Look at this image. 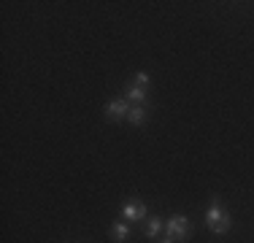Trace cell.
Returning <instances> with one entry per match:
<instances>
[{
  "mask_svg": "<svg viewBox=\"0 0 254 243\" xmlns=\"http://www.w3.org/2000/svg\"><path fill=\"white\" fill-rule=\"evenodd\" d=\"M165 235H171V238H176V241H187V238L192 235L190 219H187L184 214H173V216L165 222Z\"/></svg>",
  "mask_w": 254,
  "mask_h": 243,
  "instance_id": "6da1fadb",
  "label": "cell"
},
{
  "mask_svg": "<svg viewBox=\"0 0 254 243\" xmlns=\"http://www.w3.org/2000/svg\"><path fill=\"white\" fill-rule=\"evenodd\" d=\"M127 111H130V103H127L125 97H117V100L108 103L106 117L111 119V122H119V119H127Z\"/></svg>",
  "mask_w": 254,
  "mask_h": 243,
  "instance_id": "7a4b0ae2",
  "label": "cell"
},
{
  "mask_svg": "<svg viewBox=\"0 0 254 243\" xmlns=\"http://www.w3.org/2000/svg\"><path fill=\"white\" fill-rule=\"evenodd\" d=\"M122 219L125 222H141V219H146V205L143 203H125L122 205Z\"/></svg>",
  "mask_w": 254,
  "mask_h": 243,
  "instance_id": "3957f363",
  "label": "cell"
},
{
  "mask_svg": "<svg viewBox=\"0 0 254 243\" xmlns=\"http://www.w3.org/2000/svg\"><path fill=\"white\" fill-rule=\"evenodd\" d=\"M146 89L138 87V84H130V87H125V100L130 103V106H143L146 103Z\"/></svg>",
  "mask_w": 254,
  "mask_h": 243,
  "instance_id": "277c9868",
  "label": "cell"
},
{
  "mask_svg": "<svg viewBox=\"0 0 254 243\" xmlns=\"http://www.w3.org/2000/svg\"><path fill=\"white\" fill-rule=\"evenodd\" d=\"M130 224L127 222H114L111 224V230H108V235H111L114 241H119V243H125V241H130Z\"/></svg>",
  "mask_w": 254,
  "mask_h": 243,
  "instance_id": "5b68a950",
  "label": "cell"
},
{
  "mask_svg": "<svg viewBox=\"0 0 254 243\" xmlns=\"http://www.w3.org/2000/svg\"><path fill=\"white\" fill-rule=\"evenodd\" d=\"M146 119H149V111H146V106H130V111H127V122H130V124L141 127Z\"/></svg>",
  "mask_w": 254,
  "mask_h": 243,
  "instance_id": "8992f818",
  "label": "cell"
},
{
  "mask_svg": "<svg viewBox=\"0 0 254 243\" xmlns=\"http://www.w3.org/2000/svg\"><path fill=\"white\" fill-rule=\"evenodd\" d=\"M165 227V222H162L160 216H146V238L154 241L157 235H160V230Z\"/></svg>",
  "mask_w": 254,
  "mask_h": 243,
  "instance_id": "52a82bcc",
  "label": "cell"
},
{
  "mask_svg": "<svg viewBox=\"0 0 254 243\" xmlns=\"http://www.w3.org/2000/svg\"><path fill=\"white\" fill-rule=\"evenodd\" d=\"M225 216V211L219 208V203H216V197L211 200V208L205 211V224H208V227H214V224H219V219Z\"/></svg>",
  "mask_w": 254,
  "mask_h": 243,
  "instance_id": "ba28073f",
  "label": "cell"
},
{
  "mask_svg": "<svg viewBox=\"0 0 254 243\" xmlns=\"http://www.w3.org/2000/svg\"><path fill=\"white\" fill-rule=\"evenodd\" d=\"M230 227H233V216H230L227 211H225V216L219 219V224H214L211 230H214L216 235H225V233H230Z\"/></svg>",
  "mask_w": 254,
  "mask_h": 243,
  "instance_id": "9c48e42d",
  "label": "cell"
},
{
  "mask_svg": "<svg viewBox=\"0 0 254 243\" xmlns=\"http://www.w3.org/2000/svg\"><path fill=\"white\" fill-rule=\"evenodd\" d=\"M132 84H138V87L149 89V84H152V78H149V73H135V81H132Z\"/></svg>",
  "mask_w": 254,
  "mask_h": 243,
  "instance_id": "30bf717a",
  "label": "cell"
},
{
  "mask_svg": "<svg viewBox=\"0 0 254 243\" xmlns=\"http://www.w3.org/2000/svg\"><path fill=\"white\" fill-rule=\"evenodd\" d=\"M160 243H179V241H176V238H171V235H165V238H162Z\"/></svg>",
  "mask_w": 254,
  "mask_h": 243,
  "instance_id": "8fae6325",
  "label": "cell"
}]
</instances>
